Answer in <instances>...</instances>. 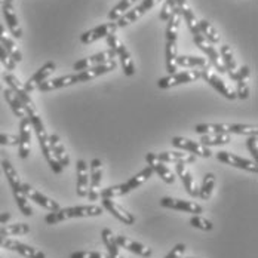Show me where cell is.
<instances>
[{"instance_id": "obj_1", "label": "cell", "mask_w": 258, "mask_h": 258, "mask_svg": "<svg viewBox=\"0 0 258 258\" xmlns=\"http://www.w3.org/2000/svg\"><path fill=\"white\" fill-rule=\"evenodd\" d=\"M0 169L5 172V177L8 178V182L12 188V195L15 198V202L20 208V211L26 215V217H31L33 215V208L30 207L28 199L23 191V181L20 178L18 172L15 171V168L12 166V163L8 159H2L0 162Z\"/></svg>"}, {"instance_id": "obj_2", "label": "cell", "mask_w": 258, "mask_h": 258, "mask_svg": "<svg viewBox=\"0 0 258 258\" xmlns=\"http://www.w3.org/2000/svg\"><path fill=\"white\" fill-rule=\"evenodd\" d=\"M27 117L30 119V123H31V128L34 131V134H36V137H37V141H39V146H40V149H42V153L45 156V159L48 160V163H49V166H51V169L55 172V174H61L62 172V166L55 160V157L52 155V150H51V144H49V134L46 132V129H45V125H43V122H42V117L39 116V113L37 111H31V113H28L27 114Z\"/></svg>"}, {"instance_id": "obj_3", "label": "cell", "mask_w": 258, "mask_h": 258, "mask_svg": "<svg viewBox=\"0 0 258 258\" xmlns=\"http://www.w3.org/2000/svg\"><path fill=\"white\" fill-rule=\"evenodd\" d=\"M104 212V208L100 205H83V207L59 208L58 211L49 212L45 217L48 224H58L70 218H83V217H100Z\"/></svg>"}, {"instance_id": "obj_4", "label": "cell", "mask_w": 258, "mask_h": 258, "mask_svg": "<svg viewBox=\"0 0 258 258\" xmlns=\"http://www.w3.org/2000/svg\"><path fill=\"white\" fill-rule=\"evenodd\" d=\"M107 39V43L110 46V49L116 53V56L120 59V64H122V69H123V73L126 76H134L135 75V64H134V59H132V55L128 51V48L123 45V42L116 36V34H110Z\"/></svg>"}, {"instance_id": "obj_5", "label": "cell", "mask_w": 258, "mask_h": 258, "mask_svg": "<svg viewBox=\"0 0 258 258\" xmlns=\"http://www.w3.org/2000/svg\"><path fill=\"white\" fill-rule=\"evenodd\" d=\"M201 79V70H185V72H177L174 75L165 76V78L157 80V88L159 89H169L174 86H178L182 83H191Z\"/></svg>"}, {"instance_id": "obj_6", "label": "cell", "mask_w": 258, "mask_h": 258, "mask_svg": "<svg viewBox=\"0 0 258 258\" xmlns=\"http://www.w3.org/2000/svg\"><path fill=\"white\" fill-rule=\"evenodd\" d=\"M103 181V162L100 159H92L89 163V188L88 198L89 201L100 199V185Z\"/></svg>"}, {"instance_id": "obj_7", "label": "cell", "mask_w": 258, "mask_h": 258, "mask_svg": "<svg viewBox=\"0 0 258 258\" xmlns=\"http://www.w3.org/2000/svg\"><path fill=\"white\" fill-rule=\"evenodd\" d=\"M3 79H5V82L8 83L9 89L20 98V101L23 103L24 107H26L27 114L31 113V111H37V110H36V105H34L31 97H30V94L27 92L26 88H24V83H21V82L18 80V78L14 76L12 73H5V75H3Z\"/></svg>"}, {"instance_id": "obj_8", "label": "cell", "mask_w": 258, "mask_h": 258, "mask_svg": "<svg viewBox=\"0 0 258 258\" xmlns=\"http://www.w3.org/2000/svg\"><path fill=\"white\" fill-rule=\"evenodd\" d=\"M193 40H195L196 46H198L201 51L207 53L208 62H209L211 66H214L215 70H218V73H221V75L226 73V69H224V66H223L221 56H220V51H218L212 43H209L202 34L193 36Z\"/></svg>"}, {"instance_id": "obj_9", "label": "cell", "mask_w": 258, "mask_h": 258, "mask_svg": "<svg viewBox=\"0 0 258 258\" xmlns=\"http://www.w3.org/2000/svg\"><path fill=\"white\" fill-rule=\"evenodd\" d=\"M0 246L5 248V249H9V251H15V252L21 254L23 257L26 258H46V255L42 251H39V249H36V248H33L30 245H26V243H23V242H20V240H17L14 237L0 236Z\"/></svg>"}, {"instance_id": "obj_10", "label": "cell", "mask_w": 258, "mask_h": 258, "mask_svg": "<svg viewBox=\"0 0 258 258\" xmlns=\"http://www.w3.org/2000/svg\"><path fill=\"white\" fill-rule=\"evenodd\" d=\"M171 143H172V146L175 147V149H180L182 152H187V153H191V155H195L196 157L199 156V157H211L212 156V152L205 147L204 144H201L199 141H193V140H190V138H184V137H174L172 140H171Z\"/></svg>"}, {"instance_id": "obj_11", "label": "cell", "mask_w": 258, "mask_h": 258, "mask_svg": "<svg viewBox=\"0 0 258 258\" xmlns=\"http://www.w3.org/2000/svg\"><path fill=\"white\" fill-rule=\"evenodd\" d=\"M160 2H163V0H143L138 6H135L132 11H128L125 15H122V17L116 21L117 28H119V27H126L129 26V24H132V23H135L137 20H140L144 14H147L150 9H153L156 5H159Z\"/></svg>"}, {"instance_id": "obj_12", "label": "cell", "mask_w": 258, "mask_h": 258, "mask_svg": "<svg viewBox=\"0 0 258 258\" xmlns=\"http://www.w3.org/2000/svg\"><path fill=\"white\" fill-rule=\"evenodd\" d=\"M217 159L226 165H230L234 168H239V169H243V171H248V172H252V174H258V166L257 162H252L249 159H245V157H240V156L230 153V152H226V150H221L217 153Z\"/></svg>"}, {"instance_id": "obj_13", "label": "cell", "mask_w": 258, "mask_h": 258, "mask_svg": "<svg viewBox=\"0 0 258 258\" xmlns=\"http://www.w3.org/2000/svg\"><path fill=\"white\" fill-rule=\"evenodd\" d=\"M201 70V79H205L208 83L215 89L218 91V94H221L223 97L229 98V100H234L236 98V94L233 91L232 88L220 78L217 73H214L209 67H204V69H199Z\"/></svg>"}, {"instance_id": "obj_14", "label": "cell", "mask_w": 258, "mask_h": 258, "mask_svg": "<svg viewBox=\"0 0 258 258\" xmlns=\"http://www.w3.org/2000/svg\"><path fill=\"white\" fill-rule=\"evenodd\" d=\"M117 30V24L116 21H110V23H105V24H101V26L95 27L92 30H88L85 31L83 34H80V42L83 45H91L100 39H105L108 37L110 34H114Z\"/></svg>"}, {"instance_id": "obj_15", "label": "cell", "mask_w": 258, "mask_h": 258, "mask_svg": "<svg viewBox=\"0 0 258 258\" xmlns=\"http://www.w3.org/2000/svg\"><path fill=\"white\" fill-rule=\"evenodd\" d=\"M2 11H3V17H5V21L8 24L11 34L17 39H21L23 37V28L20 26L18 17H17L15 8H14V0H6L2 5Z\"/></svg>"}, {"instance_id": "obj_16", "label": "cell", "mask_w": 258, "mask_h": 258, "mask_svg": "<svg viewBox=\"0 0 258 258\" xmlns=\"http://www.w3.org/2000/svg\"><path fill=\"white\" fill-rule=\"evenodd\" d=\"M116 58V53L111 51V49H107V51L100 52V53H95L92 56H88V58H82L76 61L73 64V69L82 72V70H86L89 67H94V66H100V64H105V62H110Z\"/></svg>"}, {"instance_id": "obj_17", "label": "cell", "mask_w": 258, "mask_h": 258, "mask_svg": "<svg viewBox=\"0 0 258 258\" xmlns=\"http://www.w3.org/2000/svg\"><path fill=\"white\" fill-rule=\"evenodd\" d=\"M56 70V64L53 62V61H48V62H45L31 78L27 80L26 83H24V88H26V91L30 94V92H33V91H36L37 88H39V85L40 83H43L45 80H48V78L51 76L52 73Z\"/></svg>"}, {"instance_id": "obj_18", "label": "cell", "mask_w": 258, "mask_h": 258, "mask_svg": "<svg viewBox=\"0 0 258 258\" xmlns=\"http://www.w3.org/2000/svg\"><path fill=\"white\" fill-rule=\"evenodd\" d=\"M31 123L30 119L24 117L20 120V135H18V155L21 159H27L31 149Z\"/></svg>"}, {"instance_id": "obj_19", "label": "cell", "mask_w": 258, "mask_h": 258, "mask_svg": "<svg viewBox=\"0 0 258 258\" xmlns=\"http://www.w3.org/2000/svg\"><path fill=\"white\" fill-rule=\"evenodd\" d=\"M160 207L168 208V209H175V211H182L188 212L193 215H199L204 212V208L196 202L191 201H182V199H174V198H163L160 201Z\"/></svg>"}, {"instance_id": "obj_20", "label": "cell", "mask_w": 258, "mask_h": 258, "mask_svg": "<svg viewBox=\"0 0 258 258\" xmlns=\"http://www.w3.org/2000/svg\"><path fill=\"white\" fill-rule=\"evenodd\" d=\"M23 191H24V195L27 196V199H30V201H33L34 204H37V205H40L42 208H45V209H48V211H58L59 209V204L58 202H55V201H52L49 199L48 196H45V195H42L39 190H36L34 187H31L30 184H27V182H23Z\"/></svg>"}, {"instance_id": "obj_21", "label": "cell", "mask_w": 258, "mask_h": 258, "mask_svg": "<svg viewBox=\"0 0 258 258\" xmlns=\"http://www.w3.org/2000/svg\"><path fill=\"white\" fill-rule=\"evenodd\" d=\"M117 69V62L116 59L110 61V62H105V64H100V66H94V67H89L86 70H82V72H78L76 73V78H78V83L79 82H89L92 79L100 78L103 75H107L113 70Z\"/></svg>"}, {"instance_id": "obj_22", "label": "cell", "mask_w": 258, "mask_h": 258, "mask_svg": "<svg viewBox=\"0 0 258 258\" xmlns=\"http://www.w3.org/2000/svg\"><path fill=\"white\" fill-rule=\"evenodd\" d=\"M146 162H147V165L153 169V172L157 174V175L165 181L166 184H174V182H175V175H174V172L166 166V163H163L162 160H159V159L156 157V153H147V156H146Z\"/></svg>"}, {"instance_id": "obj_23", "label": "cell", "mask_w": 258, "mask_h": 258, "mask_svg": "<svg viewBox=\"0 0 258 258\" xmlns=\"http://www.w3.org/2000/svg\"><path fill=\"white\" fill-rule=\"evenodd\" d=\"M101 207L104 209H107L113 217H116L119 221H122L123 224H126V226H132L134 223H135V217L128 212L125 208L122 207V205H119L117 202H114L113 199H103L101 201Z\"/></svg>"}, {"instance_id": "obj_24", "label": "cell", "mask_w": 258, "mask_h": 258, "mask_svg": "<svg viewBox=\"0 0 258 258\" xmlns=\"http://www.w3.org/2000/svg\"><path fill=\"white\" fill-rule=\"evenodd\" d=\"M175 3H177V8L180 9L184 21L187 23V26L190 28L191 34H193V36L202 34V33H201V28H199V20L196 18V14H195V11L191 9V6L188 5V2H187V0H175Z\"/></svg>"}, {"instance_id": "obj_25", "label": "cell", "mask_w": 258, "mask_h": 258, "mask_svg": "<svg viewBox=\"0 0 258 258\" xmlns=\"http://www.w3.org/2000/svg\"><path fill=\"white\" fill-rule=\"evenodd\" d=\"M76 193L79 198H86L88 196V188H89V168L88 163L80 159L76 165Z\"/></svg>"}, {"instance_id": "obj_26", "label": "cell", "mask_w": 258, "mask_h": 258, "mask_svg": "<svg viewBox=\"0 0 258 258\" xmlns=\"http://www.w3.org/2000/svg\"><path fill=\"white\" fill-rule=\"evenodd\" d=\"M249 76H251V70L248 66H243V67H239V72H237V76H236V98H240V100H246L249 97Z\"/></svg>"}, {"instance_id": "obj_27", "label": "cell", "mask_w": 258, "mask_h": 258, "mask_svg": "<svg viewBox=\"0 0 258 258\" xmlns=\"http://www.w3.org/2000/svg\"><path fill=\"white\" fill-rule=\"evenodd\" d=\"M175 171H177V175L180 177V180L182 181L187 193L191 196V198H196L199 196V188L196 185V180L193 177V174L190 172V169L184 165V163H175Z\"/></svg>"}, {"instance_id": "obj_28", "label": "cell", "mask_w": 258, "mask_h": 258, "mask_svg": "<svg viewBox=\"0 0 258 258\" xmlns=\"http://www.w3.org/2000/svg\"><path fill=\"white\" fill-rule=\"evenodd\" d=\"M116 242H117V245L120 248H125V249H128V251L137 254V255H141V257L149 258L152 257V254H153L150 248H147L146 245H143L140 242H135V240L129 239L126 236H116Z\"/></svg>"}, {"instance_id": "obj_29", "label": "cell", "mask_w": 258, "mask_h": 258, "mask_svg": "<svg viewBox=\"0 0 258 258\" xmlns=\"http://www.w3.org/2000/svg\"><path fill=\"white\" fill-rule=\"evenodd\" d=\"M78 83V78L76 73L75 75H67V76H61V78L52 79V80H45L43 83L39 85V91L42 92H49V91H55V89H61V88H67Z\"/></svg>"}, {"instance_id": "obj_30", "label": "cell", "mask_w": 258, "mask_h": 258, "mask_svg": "<svg viewBox=\"0 0 258 258\" xmlns=\"http://www.w3.org/2000/svg\"><path fill=\"white\" fill-rule=\"evenodd\" d=\"M49 144H51L52 155L55 157V160L62 168L69 166L70 165V156L67 155V152H66V149H64V146H62V143H61V140H59V137L56 134L49 135Z\"/></svg>"}, {"instance_id": "obj_31", "label": "cell", "mask_w": 258, "mask_h": 258, "mask_svg": "<svg viewBox=\"0 0 258 258\" xmlns=\"http://www.w3.org/2000/svg\"><path fill=\"white\" fill-rule=\"evenodd\" d=\"M159 160L163 163H184V165H191L196 162V156L191 153H182V152H162L156 155Z\"/></svg>"}, {"instance_id": "obj_32", "label": "cell", "mask_w": 258, "mask_h": 258, "mask_svg": "<svg viewBox=\"0 0 258 258\" xmlns=\"http://www.w3.org/2000/svg\"><path fill=\"white\" fill-rule=\"evenodd\" d=\"M220 56H221L223 66H224V69H226V73H229V76H230L232 80H236L237 72H239V67H237L236 59H234L232 48H230L229 45H223L221 49H220Z\"/></svg>"}, {"instance_id": "obj_33", "label": "cell", "mask_w": 258, "mask_h": 258, "mask_svg": "<svg viewBox=\"0 0 258 258\" xmlns=\"http://www.w3.org/2000/svg\"><path fill=\"white\" fill-rule=\"evenodd\" d=\"M0 43L3 45V48L6 49V52L11 55V58L15 62H21L23 61V53L20 51V48L17 46V43L12 40V37H9V34L6 33L5 27L0 24Z\"/></svg>"}, {"instance_id": "obj_34", "label": "cell", "mask_w": 258, "mask_h": 258, "mask_svg": "<svg viewBox=\"0 0 258 258\" xmlns=\"http://www.w3.org/2000/svg\"><path fill=\"white\" fill-rule=\"evenodd\" d=\"M181 21H182V15H181L180 9L175 8L174 12L171 14L169 20L166 21L168 23V26H166V42H177Z\"/></svg>"}, {"instance_id": "obj_35", "label": "cell", "mask_w": 258, "mask_h": 258, "mask_svg": "<svg viewBox=\"0 0 258 258\" xmlns=\"http://www.w3.org/2000/svg\"><path fill=\"white\" fill-rule=\"evenodd\" d=\"M101 237H103L104 245L108 251V257L110 258H123L122 252H120V246L116 242V236L110 229H104L101 232Z\"/></svg>"}, {"instance_id": "obj_36", "label": "cell", "mask_w": 258, "mask_h": 258, "mask_svg": "<svg viewBox=\"0 0 258 258\" xmlns=\"http://www.w3.org/2000/svg\"><path fill=\"white\" fill-rule=\"evenodd\" d=\"M3 95H5L6 103L9 104L11 110L14 111V114H15L17 117H20V119H24V117H27L26 107L23 105V103L20 101V98H18V97H17V95L9 89V88L3 91Z\"/></svg>"}, {"instance_id": "obj_37", "label": "cell", "mask_w": 258, "mask_h": 258, "mask_svg": "<svg viewBox=\"0 0 258 258\" xmlns=\"http://www.w3.org/2000/svg\"><path fill=\"white\" fill-rule=\"evenodd\" d=\"M177 66L185 67V69H204L209 67L207 58L202 56H191V55H178L177 56Z\"/></svg>"}, {"instance_id": "obj_38", "label": "cell", "mask_w": 258, "mask_h": 258, "mask_svg": "<svg viewBox=\"0 0 258 258\" xmlns=\"http://www.w3.org/2000/svg\"><path fill=\"white\" fill-rule=\"evenodd\" d=\"M195 132L201 135H209V134H229L230 135V123H199L195 126Z\"/></svg>"}, {"instance_id": "obj_39", "label": "cell", "mask_w": 258, "mask_h": 258, "mask_svg": "<svg viewBox=\"0 0 258 258\" xmlns=\"http://www.w3.org/2000/svg\"><path fill=\"white\" fill-rule=\"evenodd\" d=\"M232 143V137L229 134H209V135H202L201 144L205 147H214V146H226Z\"/></svg>"}, {"instance_id": "obj_40", "label": "cell", "mask_w": 258, "mask_h": 258, "mask_svg": "<svg viewBox=\"0 0 258 258\" xmlns=\"http://www.w3.org/2000/svg\"><path fill=\"white\" fill-rule=\"evenodd\" d=\"M30 232V226L26 223H17V224H5L0 227V236L3 237H12V236H24Z\"/></svg>"}, {"instance_id": "obj_41", "label": "cell", "mask_w": 258, "mask_h": 258, "mask_svg": "<svg viewBox=\"0 0 258 258\" xmlns=\"http://www.w3.org/2000/svg\"><path fill=\"white\" fill-rule=\"evenodd\" d=\"M153 169L147 165L143 171H140L138 174H135L132 178H129L128 181H126V185L129 187V190L132 191V190H135V188H138L140 185H143L146 181L149 180L150 177H153Z\"/></svg>"}, {"instance_id": "obj_42", "label": "cell", "mask_w": 258, "mask_h": 258, "mask_svg": "<svg viewBox=\"0 0 258 258\" xmlns=\"http://www.w3.org/2000/svg\"><path fill=\"white\" fill-rule=\"evenodd\" d=\"M129 187L126 185V182L123 184H116V185H111V187H107L100 191V198L101 199H114V198H120V196H125L128 195Z\"/></svg>"}, {"instance_id": "obj_43", "label": "cell", "mask_w": 258, "mask_h": 258, "mask_svg": "<svg viewBox=\"0 0 258 258\" xmlns=\"http://www.w3.org/2000/svg\"><path fill=\"white\" fill-rule=\"evenodd\" d=\"M199 28H201L202 36L207 39L209 43L215 45V43L220 42V34H218V31L215 30V27L212 26L209 21H207V20H201V21H199Z\"/></svg>"}, {"instance_id": "obj_44", "label": "cell", "mask_w": 258, "mask_h": 258, "mask_svg": "<svg viewBox=\"0 0 258 258\" xmlns=\"http://www.w3.org/2000/svg\"><path fill=\"white\" fill-rule=\"evenodd\" d=\"M137 0H120L110 12H108V20L110 21H117L122 15L126 14V11L131 9L135 5Z\"/></svg>"}, {"instance_id": "obj_45", "label": "cell", "mask_w": 258, "mask_h": 258, "mask_svg": "<svg viewBox=\"0 0 258 258\" xmlns=\"http://www.w3.org/2000/svg\"><path fill=\"white\" fill-rule=\"evenodd\" d=\"M214 187H215V175L212 172H208L207 175L204 177L202 185L199 188V196H201L202 201H208L212 196Z\"/></svg>"}, {"instance_id": "obj_46", "label": "cell", "mask_w": 258, "mask_h": 258, "mask_svg": "<svg viewBox=\"0 0 258 258\" xmlns=\"http://www.w3.org/2000/svg\"><path fill=\"white\" fill-rule=\"evenodd\" d=\"M190 226H191V227H196V229H199V230H204V232H211V230L214 229L212 221L204 218V217H201V215H193V217L190 218Z\"/></svg>"}, {"instance_id": "obj_47", "label": "cell", "mask_w": 258, "mask_h": 258, "mask_svg": "<svg viewBox=\"0 0 258 258\" xmlns=\"http://www.w3.org/2000/svg\"><path fill=\"white\" fill-rule=\"evenodd\" d=\"M177 8V3L175 0H163V6L160 9V14H159V18L160 21H168L171 14L174 12V9Z\"/></svg>"}, {"instance_id": "obj_48", "label": "cell", "mask_w": 258, "mask_h": 258, "mask_svg": "<svg viewBox=\"0 0 258 258\" xmlns=\"http://www.w3.org/2000/svg\"><path fill=\"white\" fill-rule=\"evenodd\" d=\"M0 64H3L5 69L9 70V72H14L17 69V62L11 58V55L6 52L2 43H0Z\"/></svg>"}, {"instance_id": "obj_49", "label": "cell", "mask_w": 258, "mask_h": 258, "mask_svg": "<svg viewBox=\"0 0 258 258\" xmlns=\"http://www.w3.org/2000/svg\"><path fill=\"white\" fill-rule=\"evenodd\" d=\"M70 258H110L108 254H103L98 251H76L73 252Z\"/></svg>"}, {"instance_id": "obj_50", "label": "cell", "mask_w": 258, "mask_h": 258, "mask_svg": "<svg viewBox=\"0 0 258 258\" xmlns=\"http://www.w3.org/2000/svg\"><path fill=\"white\" fill-rule=\"evenodd\" d=\"M246 147L249 150L251 156L254 157V162H257L258 159V137L257 135H249L246 140Z\"/></svg>"}, {"instance_id": "obj_51", "label": "cell", "mask_w": 258, "mask_h": 258, "mask_svg": "<svg viewBox=\"0 0 258 258\" xmlns=\"http://www.w3.org/2000/svg\"><path fill=\"white\" fill-rule=\"evenodd\" d=\"M0 146H18V135L11 134H0Z\"/></svg>"}, {"instance_id": "obj_52", "label": "cell", "mask_w": 258, "mask_h": 258, "mask_svg": "<svg viewBox=\"0 0 258 258\" xmlns=\"http://www.w3.org/2000/svg\"><path fill=\"white\" fill-rule=\"evenodd\" d=\"M184 252H185V245H184V243H177V245L168 252V255L165 258H180L182 257Z\"/></svg>"}, {"instance_id": "obj_53", "label": "cell", "mask_w": 258, "mask_h": 258, "mask_svg": "<svg viewBox=\"0 0 258 258\" xmlns=\"http://www.w3.org/2000/svg\"><path fill=\"white\" fill-rule=\"evenodd\" d=\"M11 220V214L9 212H3V214H0V227L2 226H5V224H8V221Z\"/></svg>"}, {"instance_id": "obj_54", "label": "cell", "mask_w": 258, "mask_h": 258, "mask_svg": "<svg viewBox=\"0 0 258 258\" xmlns=\"http://www.w3.org/2000/svg\"><path fill=\"white\" fill-rule=\"evenodd\" d=\"M5 2H6V0H0V5H3Z\"/></svg>"}, {"instance_id": "obj_55", "label": "cell", "mask_w": 258, "mask_h": 258, "mask_svg": "<svg viewBox=\"0 0 258 258\" xmlns=\"http://www.w3.org/2000/svg\"><path fill=\"white\" fill-rule=\"evenodd\" d=\"M0 91H2V82H0Z\"/></svg>"}, {"instance_id": "obj_56", "label": "cell", "mask_w": 258, "mask_h": 258, "mask_svg": "<svg viewBox=\"0 0 258 258\" xmlns=\"http://www.w3.org/2000/svg\"><path fill=\"white\" fill-rule=\"evenodd\" d=\"M180 258H182V257H180ZM187 258H193V257H187Z\"/></svg>"}, {"instance_id": "obj_57", "label": "cell", "mask_w": 258, "mask_h": 258, "mask_svg": "<svg viewBox=\"0 0 258 258\" xmlns=\"http://www.w3.org/2000/svg\"><path fill=\"white\" fill-rule=\"evenodd\" d=\"M0 172H2V169H0Z\"/></svg>"}, {"instance_id": "obj_58", "label": "cell", "mask_w": 258, "mask_h": 258, "mask_svg": "<svg viewBox=\"0 0 258 258\" xmlns=\"http://www.w3.org/2000/svg\"><path fill=\"white\" fill-rule=\"evenodd\" d=\"M0 258H2V257H0Z\"/></svg>"}]
</instances>
